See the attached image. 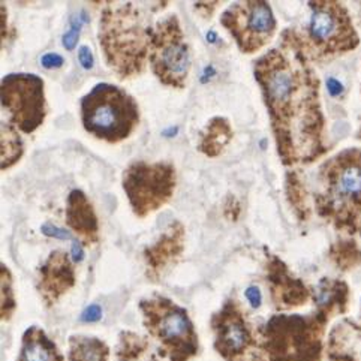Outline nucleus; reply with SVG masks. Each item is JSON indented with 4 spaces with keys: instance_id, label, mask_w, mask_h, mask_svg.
<instances>
[{
    "instance_id": "1",
    "label": "nucleus",
    "mask_w": 361,
    "mask_h": 361,
    "mask_svg": "<svg viewBox=\"0 0 361 361\" xmlns=\"http://www.w3.org/2000/svg\"><path fill=\"white\" fill-rule=\"evenodd\" d=\"M255 78L269 108L278 150L283 162L312 161L318 154L322 117L318 82L294 39L264 54L255 63Z\"/></svg>"
},
{
    "instance_id": "2",
    "label": "nucleus",
    "mask_w": 361,
    "mask_h": 361,
    "mask_svg": "<svg viewBox=\"0 0 361 361\" xmlns=\"http://www.w3.org/2000/svg\"><path fill=\"white\" fill-rule=\"evenodd\" d=\"M150 17L134 4H110L102 11L99 39L106 63L120 78L138 75L150 56Z\"/></svg>"
},
{
    "instance_id": "3",
    "label": "nucleus",
    "mask_w": 361,
    "mask_h": 361,
    "mask_svg": "<svg viewBox=\"0 0 361 361\" xmlns=\"http://www.w3.org/2000/svg\"><path fill=\"white\" fill-rule=\"evenodd\" d=\"M81 122L93 137L120 142L130 137L140 122L138 105L123 89L96 84L81 101Z\"/></svg>"
},
{
    "instance_id": "4",
    "label": "nucleus",
    "mask_w": 361,
    "mask_h": 361,
    "mask_svg": "<svg viewBox=\"0 0 361 361\" xmlns=\"http://www.w3.org/2000/svg\"><path fill=\"white\" fill-rule=\"evenodd\" d=\"M318 209L338 225H354L361 213V153L345 152L321 168Z\"/></svg>"
},
{
    "instance_id": "5",
    "label": "nucleus",
    "mask_w": 361,
    "mask_h": 361,
    "mask_svg": "<svg viewBox=\"0 0 361 361\" xmlns=\"http://www.w3.org/2000/svg\"><path fill=\"white\" fill-rule=\"evenodd\" d=\"M141 310L149 331L161 341L174 361L197 353V333L188 312L164 297L142 300Z\"/></svg>"
},
{
    "instance_id": "6",
    "label": "nucleus",
    "mask_w": 361,
    "mask_h": 361,
    "mask_svg": "<svg viewBox=\"0 0 361 361\" xmlns=\"http://www.w3.org/2000/svg\"><path fill=\"white\" fill-rule=\"evenodd\" d=\"M122 186L134 213L146 218L171 200L176 188L174 166L166 162H134L125 170Z\"/></svg>"
},
{
    "instance_id": "7",
    "label": "nucleus",
    "mask_w": 361,
    "mask_h": 361,
    "mask_svg": "<svg viewBox=\"0 0 361 361\" xmlns=\"http://www.w3.org/2000/svg\"><path fill=\"white\" fill-rule=\"evenodd\" d=\"M149 62L154 75L165 86L185 87L190 69V53L176 16L162 18L153 27Z\"/></svg>"
},
{
    "instance_id": "8",
    "label": "nucleus",
    "mask_w": 361,
    "mask_h": 361,
    "mask_svg": "<svg viewBox=\"0 0 361 361\" xmlns=\"http://www.w3.org/2000/svg\"><path fill=\"white\" fill-rule=\"evenodd\" d=\"M2 110L9 125L32 134L45 118L44 81L35 74H9L2 80Z\"/></svg>"
},
{
    "instance_id": "9",
    "label": "nucleus",
    "mask_w": 361,
    "mask_h": 361,
    "mask_svg": "<svg viewBox=\"0 0 361 361\" xmlns=\"http://www.w3.org/2000/svg\"><path fill=\"white\" fill-rule=\"evenodd\" d=\"M310 18L305 48L317 54L346 51L357 45L353 24L342 5L336 2H309Z\"/></svg>"
},
{
    "instance_id": "10",
    "label": "nucleus",
    "mask_w": 361,
    "mask_h": 361,
    "mask_svg": "<svg viewBox=\"0 0 361 361\" xmlns=\"http://www.w3.org/2000/svg\"><path fill=\"white\" fill-rule=\"evenodd\" d=\"M221 23L246 54L259 51L276 32V20L267 2H235L224 12Z\"/></svg>"
},
{
    "instance_id": "11",
    "label": "nucleus",
    "mask_w": 361,
    "mask_h": 361,
    "mask_svg": "<svg viewBox=\"0 0 361 361\" xmlns=\"http://www.w3.org/2000/svg\"><path fill=\"white\" fill-rule=\"evenodd\" d=\"M216 348L228 360L242 355L254 343L250 329L234 302H228L214 317Z\"/></svg>"
},
{
    "instance_id": "12",
    "label": "nucleus",
    "mask_w": 361,
    "mask_h": 361,
    "mask_svg": "<svg viewBox=\"0 0 361 361\" xmlns=\"http://www.w3.org/2000/svg\"><path fill=\"white\" fill-rule=\"evenodd\" d=\"M75 283V273L65 252L56 250L41 267L39 288L48 302H54Z\"/></svg>"
},
{
    "instance_id": "13",
    "label": "nucleus",
    "mask_w": 361,
    "mask_h": 361,
    "mask_svg": "<svg viewBox=\"0 0 361 361\" xmlns=\"http://www.w3.org/2000/svg\"><path fill=\"white\" fill-rule=\"evenodd\" d=\"M66 222L86 245H93L99 238V222L94 209L81 190H72L68 198Z\"/></svg>"
},
{
    "instance_id": "14",
    "label": "nucleus",
    "mask_w": 361,
    "mask_h": 361,
    "mask_svg": "<svg viewBox=\"0 0 361 361\" xmlns=\"http://www.w3.org/2000/svg\"><path fill=\"white\" fill-rule=\"evenodd\" d=\"M183 249L185 228L178 222H174L158 242L146 249V261L153 271H161L182 255Z\"/></svg>"
},
{
    "instance_id": "15",
    "label": "nucleus",
    "mask_w": 361,
    "mask_h": 361,
    "mask_svg": "<svg viewBox=\"0 0 361 361\" xmlns=\"http://www.w3.org/2000/svg\"><path fill=\"white\" fill-rule=\"evenodd\" d=\"M18 361H63V357L41 329L30 327L24 334Z\"/></svg>"
},
{
    "instance_id": "16",
    "label": "nucleus",
    "mask_w": 361,
    "mask_h": 361,
    "mask_svg": "<svg viewBox=\"0 0 361 361\" xmlns=\"http://www.w3.org/2000/svg\"><path fill=\"white\" fill-rule=\"evenodd\" d=\"M231 138L233 129L228 120L224 117H214L206 126V130L201 134L200 150L204 154L210 156V158H214V156H219L224 152Z\"/></svg>"
},
{
    "instance_id": "17",
    "label": "nucleus",
    "mask_w": 361,
    "mask_h": 361,
    "mask_svg": "<svg viewBox=\"0 0 361 361\" xmlns=\"http://www.w3.org/2000/svg\"><path fill=\"white\" fill-rule=\"evenodd\" d=\"M72 345V361H105L106 348L102 342L89 338H74Z\"/></svg>"
},
{
    "instance_id": "18",
    "label": "nucleus",
    "mask_w": 361,
    "mask_h": 361,
    "mask_svg": "<svg viewBox=\"0 0 361 361\" xmlns=\"http://www.w3.org/2000/svg\"><path fill=\"white\" fill-rule=\"evenodd\" d=\"M23 154V144L14 126L2 122V170L18 162Z\"/></svg>"
},
{
    "instance_id": "19",
    "label": "nucleus",
    "mask_w": 361,
    "mask_h": 361,
    "mask_svg": "<svg viewBox=\"0 0 361 361\" xmlns=\"http://www.w3.org/2000/svg\"><path fill=\"white\" fill-rule=\"evenodd\" d=\"M84 23H89V17H86L84 12H81L80 16H75V18H72L71 29L63 35V39H62L63 47L68 51H72L75 48L78 38H80V30H81V26Z\"/></svg>"
},
{
    "instance_id": "20",
    "label": "nucleus",
    "mask_w": 361,
    "mask_h": 361,
    "mask_svg": "<svg viewBox=\"0 0 361 361\" xmlns=\"http://www.w3.org/2000/svg\"><path fill=\"white\" fill-rule=\"evenodd\" d=\"M2 317H9L11 310L14 309L12 300V281L6 266H2Z\"/></svg>"
},
{
    "instance_id": "21",
    "label": "nucleus",
    "mask_w": 361,
    "mask_h": 361,
    "mask_svg": "<svg viewBox=\"0 0 361 361\" xmlns=\"http://www.w3.org/2000/svg\"><path fill=\"white\" fill-rule=\"evenodd\" d=\"M63 63H65V59L56 53H47L41 57V65L45 69H57L60 66H63Z\"/></svg>"
},
{
    "instance_id": "22",
    "label": "nucleus",
    "mask_w": 361,
    "mask_h": 361,
    "mask_svg": "<svg viewBox=\"0 0 361 361\" xmlns=\"http://www.w3.org/2000/svg\"><path fill=\"white\" fill-rule=\"evenodd\" d=\"M41 230L48 237H54V238H59V240H69L71 238L69 231H65V230H62V228H59L56 225L45 224V225H42Z\"/></svg>"
},
{
    "instance_id": "23",
    "label": "nucleus",
    "mask_w": 361,
    "mask_h": 361,
    "mask_svg": "<svg viewBox=\"0 0 361 361\" xmlns=\"http://www.w3.org/2000/svg\"><path fill=\"white\" fill-rule=\"evenodd\" d=\"M102 318V309L99 305H90L86 310L81 314L82 322H96Z\"/></svg>"
},
{
    "instance_id": "24",
    "label": "nucleus",
    "mask_w": 361,
    "mask_h": 361,
    "mask_svg": "<svg viewBox=\"0 0 361 361\" xmlns=\"http://www.w3.org/2000/svg\"><path fill=\"white\" fill-rule=\"evenodd\" d=\"M78 60H80V63H81V66H82L84 69L89 71V69L93 68L94 60H93V54H92L89 47H86V45L80 47V50H78Z\"/></svg>"
},
{
    "instance_id": "25",
    "label": "nucleus",
    "mask_w": 361,
    "mask_h": 361,
    "mask_svg": "<svg viewBox=\"0 0 361 361\" xmlns=\"http://www.w3.org/2000/svg\"><path fill=\"white\" fill-rule=\"evenodd\" d=\"M245 295H246V298L249 300V303H250L252 307L257 309V307L261 306L262 295H261L259 288H257V286H249L247 290H246V293H245Z\"/></svg>"
},
{
    "instance_id": "26",
    "label": "nucleus",
    "mask_w": 361,
    "mask_h": 361,
    "mask_svg": "<svg viewBox=\"0 0 361 361\" xmlns=\"http://www.w3.org/2000/svg\"><path fill=\"white\" fill-rule=\"evenodd\" d=\"M327 89H329L331 96H339V94L343 93L342 82L338 81V80H334V78H329L327 80Z\"/></svg>"
},
{
    "instance_id": "27",
    "label": "nucleus",
    "mask_w": 361,
    "mask_h": 361,
    "mask_svg": "<svg viewBox=\"0 0 361 361\" xmlns=\"http://www.w3.org/2000/svg\"><path fill=\"white\" fill-rule=\"evenodd\" d=\"M82 258H84V252L81 245L78 242H74V245H72V261L80 262Z\"/></svg>"
},
{
    "instance_id": "28",
    "label": "nucleus",
    "mask_w": 361,
    "mask_h": 361,
    "mask_svg": "<svg viewBox=\"0 0 361 361\" xmlns=\"http://www.w3.org/2000/svg\"><path fill=\"white\" fill-rule=\"evenodd\" d=\"M209 38H210V39H209L210 42H214V39H216V35H214L213 32H210V33H209Z\"/></svg>"
}]
</instances>
